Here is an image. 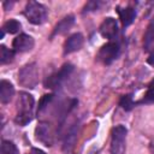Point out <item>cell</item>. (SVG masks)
Returning a JSON list of instances; mask_svg holds the SVG:
<instances>
[{"label": "cell", "instance_id": "obj_8", "mask_svg": "<svg viewBox=\"0 0 154 154\" xmlns=\"http://www.w3.org/2000/svg\"><path fill=\"white\" fill-rule=\"evenodd\" d=\"M118 30H119L118 29V23L112 17L105 18V20L101 23V25L99 28V31H100L101 36L107 38V40H109V41H112V40H114L117 37Z\"/></svg>", "mask_w": 154, "mask_h": 154}, {"label": "cell", "instance_id": "obj_7", "mask_svg": "<svg viewBox=\"0 0 154 154\" xmlns=\"http://www.w3.org/2000/svg\"><path fill=\"white\" fill-rule=\"evenodd\" d=\"M35 137L37 141H40L41 143H43L47 147L53 146L54 132H53L51 124H48L47 122H41L35 129Z\"/></svg>", "mask_w": 154, "mask_h": 154}, {"label": "cell", "instance_id": "obj_19", "mask_svg": "<svg viewBox=\"0 0 154 154\" xmlns=\"http://www.w3.org/2000/svg\"><path fill=\"white\" fill-rule=\"evenodd\" d=\"M54 100V95L53 94H46L41 97L40 102H38V107H37V114H41L45 112V109L52 103V101Z\"/></svg>", "mask_w": 154, "mask_h": 154}, {"label": "cell", "instance_id": "obj_24", "mask_svg": "<svg viewBox=\"0 0 154 154\" xmlns=\"http://www.w3.org/2000/svg\"><path fill=\"white\" fill-rule=\"evenodd\" d=\"M150 150L152 152H154V141L152 142V144H150Z\"/></svg>", "mask_w": 154, "mask_h": 154}, {"label": "cell", "instance_id": "obj_1", "mask_svg": "<svg viewBox=\"0 0 154 154\" xmlns=\"http://www.w3.org/2000/svg\"><path fill=\"white\" fill-rule=\"evenodd\" d=\"M35 100L31 94L20 91L18 102H17V114L14 122L19 126H25L32 120V109H34Z\"/></svg>", "mask_w": 154, "mask_h": 154}, {"label": "cell", "instance_id": "obj_14", "mask_svg": "<svg viewBox=\"0 0 154 154\" xmlns=\"http://www.w3.org/2000/svg\"><path fill=\"white\" fill-rule=\"evenodd\" d=\"M14 95V88L11 82L1 79L0 82V101L1 103H8Z\"/></svg>", "mask_w": 154, "mask_h": 154}, {"label": "cell", "instance_id": "obj_16", "mask_svg": "<svg viewBox=\"0 0 154 154\" xmlns=\"http://www.w3.org/2000/svg\"><path fill=\"white\" fill-rule=\"evenodd\" d=\"M13 57H14V51L12 49H8L6 46H0V63L4 65V64H7L10 61L13 60Z\"/></svg>", "mask_w": 154, "mask_h": 154}, {"label": "cell", "instance_id": "obj_15", "mask_svg": "<svg viewBox=\"0 0 154 154\" xmlns=\"http://www.w3.org/2000/svg\"><path fill=\"white\" fill-rule=\"evenodd\" d=\"M78 126H79V125H78V122H76V123H73V124L69 128L67 132H66L65 136H64V146H63L64 150L69 152V150L73 147V143H75L76 137H77V132H78Z\"/></svg>", "mask_w": 154, "mask_h": 154}, {"label": "cell", "instance_id": "obj_3", "mask_svg": "<svg viewBox=\"0 0 154 154\" xmlns=\"http://www.w3.org/2000/svg\"><path fill=\"white\" fill-rule=\"evenodd\" d=\"M18 83L24 87L32 89L38 83V67L36 63H29L24 65L18 72Z\"/></svg>", "mask_w": 154, "mask_h": 154}, {"label": "cell", "instance_id": "obj_9", "mask_svg": "<svg viewBox=\"0 0 154 154\" xmlns=\"http://www.w3.org/2000/svg\"><path fill=\"white\" fill-rule=\"evenodd\" d=\"M34 45H35L34 38H32L30 35H26V34H20V35H18V36L13 40V42H12L13 51H14V52H19V53L31 51V49L34 48Z\"/></svg>", "mask_w": 154, "mask_h": 154}, {"label": "cell", "instance_id": "obj_11", "mask_svg": "<svg viewBox=\"0 0 154 154\" xmlns=\"http://www.w3.org/2000/svg\"><path fill=\"white\" fill-rule=\"evenodd\" d=\"M117 12L119 14L120 23H122V25L124 28L129 26L136 18V10L134 7H131V6H125V7L118 6L117 7Z\"/></svg>", "mask_w": 154, "mask_h": 154}, {"label": "cell", "instance_id": "obj_2", "mask_svg": "<svg viewBox=\"0 0 154 154\" xmlns=\"http://www.w3.org/2000/svg\"><path fill=\"white\" fill-rule=\"evenodd\" d=\"M23 14L28 19L29 23L34 25H41L47 20L48 12L45 5L37 1H29L23 11Z\"/></svg>", "mask_w": 154, "mask_h": 154}, {"label": "cell", "instance_id": "obj_13", "mask_svg": "<svg viewBox=\"0 0 154 154\" xmlns=\"http://www.w3.org/2000/svg\"><path fill=\"white\" fill-rule=\"evenodd\" d=\"M73 24H75V16H73V14H67V16H65V17L54 26L51 37L57 36V35H63V34L67 32V31L72 28Z\"/></svg>", "mask_w": 154, "mask_h": 154}, {"label": "cell", "instance_id": "obj_5", "mask_svg": "<svg viewBox=\"0 0 154 154\" xmlns=\"http://www.w3.org/2000/svg\"><path fill=\"white\" fill-rule=\"evenodd\" d=\"M126 134H128V130L124 125H117L112 129L111 146H109V150L112 154H124Z\"/></svg>", "mask_w": 154, "mask_h": 154}, {"label": "cell", "instance_id": "obj_22", "mask_svg": "<svg viewBox=\"0 0 154 154\" xmlns=\"http://www.w3.org/2000/svg\"><path fill=\"white\" fill-rule=\"evenodd\" d=\"M101 5H102V2L99 1V0H91V1H88V2L85 4V6L83 7V13L96 11V10H99V7H100Z\"/></svg>", "mask_w": 154, "mask_h": 154}, {"label": "cell", "instance_id": "obj_18", "mask_svg": "<svg viewBox=\"0 0 154 154\" xmlns=\"http://www.w3.org/2000/svg\"><path fill=\"white\" fill-rule=\"evenodd\" d=\"M1 29L5 32H8V34H16V32H18L20 30V23L18 20H16V19H10L2 25Z\"/></svg>", "mask_w": 154, "mask_h": 154}, {"label": "cell", "instance_id": "obj_4", "mask_svg": "<svg viewBox=\"0 0 154 154\" xmlns=\"http://www.w3.org/2000/svg\"><path fill=\"white\" fill-rule=\"evenodd\" d=\"M73 70H75V67H73L72 64H69V63L64 64L59 69V71H57V72L49 75L48 77H46V79L43 82L45 88H47V89H58V88H60L63 85V83L71 76Z\"/></svg>", "mask_w": 154, "mask_h": 154}, {"label": "cell", "instance_id": "obj_23", "mask_svg": "<svg viewBox=\"0 0 154 154\" xmlns=\"http://www.w3.org/2000/svg\"><path fill=\"white\" fill-rule=\"evenodd\" d=\"M25 154H46V153H45L43 150L38 149V148H31L30 152H28V153H25Z\"/></svg>", "mask_w": 154, "mask_h": 154}, {"label": "cell", "instance_id": "obj_21", "mask_svg": "<svg viewBox=\"0 0 154 154\" xmlns=\"http://www.w3.org/2000/svg\"><path fill=\"white\" fill-rule=\"evenodd\" d=\"M141 103H152L154 102V78L152 79V82L148 85V89L143 96V99L140 101Z\"/></svg>", "mask_w": 154, "mask_h": 154}, {"label": "cell", "instance_id": "obj_6", "mask_svg": "<svg viewBox=\"0 0 154 154\" xmlns=\"http://www.w3.org/2000/svg\"><path fill=\"white\" fill-rule=\"evenodd\" d=\"M119 53H120V46H119V43L116 42V41H109V42H107L106 45H103L99 49L96 58L102 64L109 65V64H112L119 57Z\"/></svg>", "mask_w": 154, "mask_h": 154}, {"label": "cell", "instance_id": "obj_12", "mask_svg": "<svg viewBox=\"0 0 154 154\" xmlns=\"http://www.w3.org/2000/svg\"><path fill=\"white\" fill-rule=\"evenodd\" d=\"M143 49L149 54V58H154V22H152L143 36Z\"/></svg>", "mask_w": 154, "mask_h": 154}, {"label": "cell", "instance_id": "obj_20", "mask_svg": "<svg viewBox=\"0 0 154 154\" xmlns=\"http://www.w3.org/2000/svg\"><path fill=\"white\" fill-rule=\"evenodd\" d=\"M119 106L125 109V111H131L135 106V102H134V99H132V94H126V95H123L119 100Z\"/></svg>", "mask_w": 154, "mask_h": 154}, {"label": "cell", "instance_id": "obj_17", "mask_svg": "<svg viewBox=\"0 0 154 154\" xmlns=\"http://www.w3.org/2000/svg\"><path fill=\"white\" fill-rule=\"evenodd\" d=\"M1 154H19L17 146L8 140L1 141Z\"/></svg>", "mask_w": 154, "mask_h": 154}, {"label": "cell", "instance_id": "obj_10", "mask_svg": "<svg viewBox=\"0 0 154 154\" xmlns=\"http://www.w3.org/2000/svg\"><path fill=\"white\" fill-rule=\"evenodd\" d=\"M83 43H84V37L81 32L72 34L71 36L67 37V40L64 43V54L66 55V54L73 53L76 51H79L82 48Z\"/></svg>", "mask_w": 154, "mask_h": 154}]
</instances>
